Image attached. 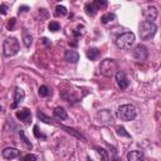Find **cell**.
<instances>
[{
	"mask_svg": "<svg viewBox=\"0 0 161 161\" xmlns=\"http://www.w3.org/2000/svg\"><path fill=\"white\" fill-rule=\"evenodd\" d=\"M114 19H116V15L113 13H107V14H103L101 16V23L102 24H108L109 21H112Z\"/></svg>",
	"mask_w": 161,
	"mask_h": 161,
	"instance_id": "cell-21",
	"label": "cell"
},
{
	"mask_svg": "<svg viewBox=\"0 0 161 161\" xmlns=\"http://www.w3.org/2000/svg\"><path fill=\"white\" fill-rule=\"evenodd\" d=\"M99 54H101V52H99V49H97V48H89V49L87 50V57H88V59H91V60H96V59L99 57Z\"/></svg>",
	"mask_w": 161,
	"mask_h": 161,
	"instance_id": "cell-18",
	"label": "cell"
},
{
	"mask_svg": "<svg viewBox=\"0 0 161 161\" xmlns=\"http://www.w3.org/2000/svg\"><path fill=\"white\" fill-rule=\"evenodd\" d=\"M19 136H20V138L23 140V142L26 145V147H28V148H31V147H33V145L30 143V141L28 140V137L25 136V133H24V131H23V130H20V131H19Z\"/></svg>",
	"mask_w": 161,
	"mask_h": 161,
	"instance_id": "cell-25",
	"label": "cell"
},
{
	"mask_svg": "<svg viewBox=\"0 0 161 161\" xmlns=\"http://www.w3.org/2000/svg\"><path fill=\"white\" fill-rule=\"evenodd\" d=\"M54 15H55V16H64V15H67V8L63 6V5H58V6L55 8Z\"/></svg>",
	"mask_w": 161,
	"mask_h": 161,
	"instance_id": "cell-22",
	"label": "cell"
},
{
	"mask_svg": "<svg viewBox=\"0 0 161 161\" xmlns=\"http://www.w3.org/2000/svg\"><path fill=\"white\" fill-rule=\"evenodd\" d=\"M6 10H8L6 4H1V5H0V13H1L3 15H5V14H6Z\"/></svg>",
	"mask_w": 161,
	"mask_h": 161,
	"instance_id": "cell-31",
	"label": "cell"
},
{
	"mask_svg": "<svg viewBox=\"0 0 161 161\" xmlns=\"http://www.w3.org/2000/svg\"><path fill=\"white\" fill-rule=\"evenodd\" d=\"M23 43L26 48H29L33 43V36L30 35V33L26 29H23Z\"/></svg>",
	"mask_w": 161,
	"mask_h": 161,
	"instance_id": "cell-16",
	"label": "cell"
},
{
	"mask_svg": "<svg viewBox=\"0 0 161 161\" xmlns=\"http://www.w3.org/2000/svg\"><path fill=\"white\" fill-rule=\"evenodd\" d=\"M116 114L122 121H132L136 118L137 111H136L135 106H132V104H122L118 107Z\"/></svg>",
	"mask_w": 161,
	"mask_h": 161,
	"instance_id": "cell-2",
	"label": "cell"
},
{
	"mask_svg": "<svg viewBox=\"0 0 161 161\" xmlns=\"http://www.w3.org/2000/svg\"><path fill=\"white\" fill-rule=\"evenodd\" d=\"M93 4L97 6L98 10H101V9L107 6V1H104V0H96V1H93Z\"/></svg>",
	"mask_w": 161,
	"mask_h": 161,
	"instance_id": "cell-27",
	"label": "cell"
},
{
	"mask_svg": "<svg viewBox=\"0 0 161 161\" xmlns=\"http://www.w3.org/2000/svg\"><path fill=\"white\" fill-rule=\"evenodd\" d=\"M156 30H157V26L155 25V23H151V21H142L138 26V33H140V38L142 40H148L151 39L155 34H156Z\"/></svg>",
	"mask_w": 161,
	"mask_h": 161,
	"instance_id": "cell-1",
	"label": "cell"
},
{
	"mask_svg": "<svg viewBox=\"0 0 161 161\" xmlns=\"http://www.w3.org/2000/svg\"><path fill=\"white\" fill-rule=\"evenodd\" d=\"M135 43V34L133 33H123L116 39V45L119 49H130Z\"/></svg>",
	"mask_w": 161,
	"mask_h": 161,
	"instance_id": "cell-5",
	"label": "cell"
},
{
	"mask_svg": "<svg viewBox=\"0 0 161 161\" xmlns=\"http://www.w3.org/2000/svg\"><path fill=\"white\" fill-rule=\"evenodd\" d=\"M38 93H39L40 97H48V96L50 94V89H49L47 86H40Z\"/></svg>",
	"mask_w": 161,
	"mask_h": 161,
	"instance_id": "cell-24",
	"label": "cell"
},
{
	"mask_svg": "<svg viewBox=\"0 0 161 161\" xmlns=\"http://www.w3.org/2000/svg\"><path fill=\"white\" fill-rule=\"evenodd\" d=\"M143 16L146 19V21H151L153 23V20L157 18V9L155 6H148L143 10Z\"/></svg>",
	"mask_w": 161,
	"mask_h": 161,
	"instance_id": "cell-8",
	"label": "cell"
},
{
	"mask_svg": "<svg viewBox=\"0 0 161 161\" xmlns=\"http://www.w3.org/2000/svg\"><path fill=\"white\" fill-rule=\"evenodd\" d=\"M113 161H121V160H119V158H118V157L114 155V157H113Z\"/></svg>",
	"mask_w": 161,
	"mask_h": 161,
	"instance_id": "cell-35",
	"label": "cell"
},
{
	"mask_svg": "<svg viewBox=\"0 0 161 161\" xmlns=\"http://www.w3.org/2000/svg\"><path fill=\"white\" fill-rule=\"evenodd\" d=\"M21 161H38V157L33 153H28L21 158Z\"/></svg>",
	"mask_w": 161,
	"mask_h": 161,
	"instance_id": "cell-29",
	"label": "cell"
},
{
	"mask_svg": "<svg viewBox=\"0 0 161 161\" xmlns=\"http://www.w3.org/2000/svg\"><path fill=\"white\" fill-rule=\"evenodd\" d=\"M60 127H62L63 130H65V131H67L68 133H70V135H73L74 137H77V138H79V140H82V141H86V138L83 137V135H82V133H79V132H77V131H75L74 128H70V127H67V126H63V125H62Z\"/></svg>",
	"mask_w": 161,
	"mask_h": 161,
	"instance_id": "cell-19",
	"label": "cell"
},
{
	"mask_svg": "<svg viewBox=\"0 0 161 161\" xmlns=\"http://www.w3.org/2000/svg\"><path fill=\"white\" fill-rule=\"evenodd\" d=\"M26 10H29L28 6H25V5H24V6H20V8H19V14H20L21 11H26Z\"/></svg>",
	"mask_w": 161,
	"mask_h": 161,
	"instance_id": "cell-33",
	"label": "cell"
},
{
	"mask_svg": "<svg viewBox=\"0 0 161 161\" xmlns=\"http://www.w3.org/2000/svg\"><path fill=\"white\" fill-rule=\"evenodd\" d=\"M53 114H54V117H55L57 119H67V118H68L67 112H65L64 108H62V107H55L54 111H53Z\"/></svg>",
	"mask_w": 161,
	"mask_h": 161,
	"instance_id": "cell-15",
	"label": "cell"
},
{
	"mask_svg": "<svg viewBox=\"0 0 161 161\" xmlns=\"http://www.w3.org/2000/svg\"><path fill=\"white\" fill-rule=\"evenodd\" d=\"M116 82H117V84H118V87L121 89H126L128 87V84H130L126 73L122 72V70H118L117 72V74H116Z\"/></svg>",
	"mask_w": 161,
	"mask_h": 161,
	"instance_id": "cell-7",
	"label": "cell"
},
{
	"mask_svg": "<svg viewBox=\"0 0 161 161\" xmlns=\"http://www.w3.org/2000/svg\"><path fill=\"white\" fill-rule=\"evenodd\" d=\"M99 70L106 77H112L118 72V64L114 59H104L99 64Z\"/></svg>",
	"mask_w": 161,
	"mask_h": 161,
	"instance_id": "cell-3",
	"label": "cell"
},
{
	"mask_svg": "<svg viewBox=\"0 0 161 161\" xmlns=\"http://www.w3.org/2000/svg\"><path fill=\"white\" fill-rule=\"evenodd\" d=\"M127 161H145V155L142 151L133 150L127 153Z\"/></svg>",
	"mask_w": 161,
	"mask_h": 161,
	"instance_id": "cell-12",
	"label": "cell"
},
{
	"mask_svg": "<svg viewBox=\"0 0 161 161\" xmlns=\"http://www.w3.org/2000/svg\"><path fill=\"white\" fill-rule=\"evenodd\" d=\"M42 40H43V43H44L45 45H48V47H50V45H52V43H50V42H49V40H48L47 38H43Z\"/></svg>",
	"mask_w": 161,
	"mask_h": 161,
	"instance_id": "cell-34",
	"label": "cell"
},
{
	"mask_svg": "<svg viewBox=\"0 0 161 161\" xmlns=\"http://www.w3.org/2000/svg\"><path fill=\"white\" fill-rule=\"evenodd\" d=\"M36 116H38V118H39L40 121H43L44 123H48V125H53V121H52V118H49L48 116H45L43 112L38 111V112H36Z\"/></svg>",
	"mask_w": 161,
	"mask_h": 161,
	"instance_id": "cell-23",
	"label": "cell"
},
{
	"mask_svg": "<svg viewBox=\"0 0 161 161\" xmlns=\"http://www.w3.org/2000/svg\"><path fill=\"white\" fill-rule=\"evenodd\" d=\"M98 117H99V122L101 123H103V125H108V123H112V121H113V117H112V114L107 111V109H104V111H101V113L98 114Z\"/></svg>",
	"mask_w": 161,
	"mask_h": 161,
	"instance_id": "cell-14",
	"label": "cell"
},
{
	"mask_svg": "<svg viewBox=\"0 0 161 161\" xmlns=\"http://www.w3.org/2000/svg\"><path fill=\"white\" fill-rule=\"evenodd\" d=\"M64 58H65L67 62L75 64V63L79 60V54H78L75 50H65V53H64Z\"/></svg>",
	"mask_w": 161,
	"mask_h": 161,
	"instance_id": "cell-13",
	"label": "cell"
},
{
	"mask_svg": "<svg viewBox=\"0 0 161 161\" xmlns=\"http://www.w3.org/2000/svg\"><path fill=\"white\" fill-rule=\"evenodd\" d=\"M14 25H15V19H14V18H11V19H10V21L8 23V29H9V30H11V29L14 28Z\"/></svg>",
	"mask_w": 161,
	"mask_h": 161,
	"instance_id": "cell-32",
	"label": "cell"
},
{
	"mask_svg": "<svg viewBox=\"0 0 161 161\" xmlns=\"http://www.w3.org/2000/svg\"><path fill=\"white\" fill-rule=\"evenodd\" d=\"M48 28H49L50 31H57V30L60 29V24L58 21H50L49 25H48Z\"/></svg>",
	"mask_w": 161,
	"mask_h": 161,
	"instance_id": "cell-26",
	"label": "cell"
},
{
	"mask_svg": "<svg viewBox=\"0 0 161 161\" xmlns=\"http://www.w3.org/2000/svg\"><path fill=\"white\" fill-rule=\"evenodd\" d=\"M117 133L119 136H125V137H131V135L128 132H126L125 127H117Z\"/></svg>",
	"mask_w": 161,
	"mask_h": 161,
	"instance_id": "cell-30",
	"label": "cell"
},
{
	"mask_svg": "<svg viewBox=\"0 0 161 161\" xmlns=\"http://www.w3.org/2000/svg\"><path fill=\"white\" fill-rule=\"evenodd\" d=\"M94 150L98 152V155H99V157H101V161H109V157H108V152H107L104 148L96 146V147H94Z\"/></svg>",
	"mask_w": 161,
	"mask_h": 161,
	"instance_id": "cell-20",
	"label": "cell"
},
{
	"mask_svg": "<svg viewBox=\"0 0 161 161\" xmlns=\"http://www.w3.org/2000/svg\"><path fill=\"white\" fill-rule=\"evenodd\" d=\"M16 117H18L20 121L25 122V123H30V122H31V112H30L28 108H24V109L18 111V112H16Z\"/></svg>",
	"mask_w": 161,
	"mask_h": 161,
	"instance_id": "cell-11",
	"label": "cell"
},
{
	"mask_svg": "<svg viewBox=\"0 0 161 161\" xmlns=\"http://www.w3.org/2000/svg\"><path fill=\"white\" fill-rule=\"evenodd\" d=\"M84 9H86V13H87L89 16H94V15L97 14V11H98L97 6H96L93 3H87L86 6H84Z\"/></svg>",
	"mask_w": 161,
	"mask_h": 161,
	"instance_id": "cell-17",
	"label": "cell"
},
{
	"mask_svg": "<svg viewBox=\"0 0 161 161\" xmlns=\"http://www.w3.org/2000/svg\"><path fill=\"white\" fill-rule=\"evenodd\" d=\"M34 136L36 137V138H43V140H45L47 137H45V135H43L40 131H39V128H38V126H34Z\"/></svg>",
	"mask_w": 161,
	"mask_h": 161,
	"instance_id": "cell-28",
	"label": "cell"
},
{
	"mask_svg": "<svg viewBox=\"0 0 161 161\" xmlns=\"http://www.w3.org/2000/svg\"><path fill=\"white\" fill-rule=\"evenodd\" d=\"M1 155H3L4 158H6V160H11V158L18 157V156L20 155V151H19L18 148H14V147H6V148L3 150Z\"/></svg>",
	"mask_w": 161,
	"mask_h": 161,
	"instance_id": "cell-9",
	"label": "cell"
},
{
	"mask_svg": "<svg viewBox=\"0 0 161 161\" xmlns=\"http://www.w3.org/2000/svg\"><path fill=\"white\" fill-rule=\"evenodd\" d=\"M24 97H25L24 91H23L21 88L16 87V88H15V92H14V103H13L10 107H11L13 109H14V108H16V107H18V104L24 99Z\"/></svg>",
	"mask_w": 161,
	"mask_h": 161,
	"instance_id": "cell-10",
	"label": "cell"
},
{
	"mask_svg": "<svg viewBox=\"0 0 161 161\" xmlns=\"http://www.w3.org/2000/svg\"><path fill=\"white\" fill-rule=\"evenodd\" d=\"M19 42L16 38H8L3 43V54L5 57H13L19 52Z\"/></svg>",
	"mask_w": 161,
	"mask_h": 161,
	"instance_id": "cell-4",
	"label": "cell"
},
{
	"mask_svg": "<svg viewBox=\"0 0 161 161\" xmlns=\"http://www.w3.org/2000/svg\"><path fill=\"white\" fill-rule=\"evenodd\" d=\"M132 55H133V58H135L136 60L143 62V60L147 59L148 50H147V48H146L143 44H137V45L133 48V50H132Z\"/></svg>",
	"mask_w": 161,
	"mask_h": 161,
	"instance_id": "cell-6",
	"label": "cell"
}]
</instances>
